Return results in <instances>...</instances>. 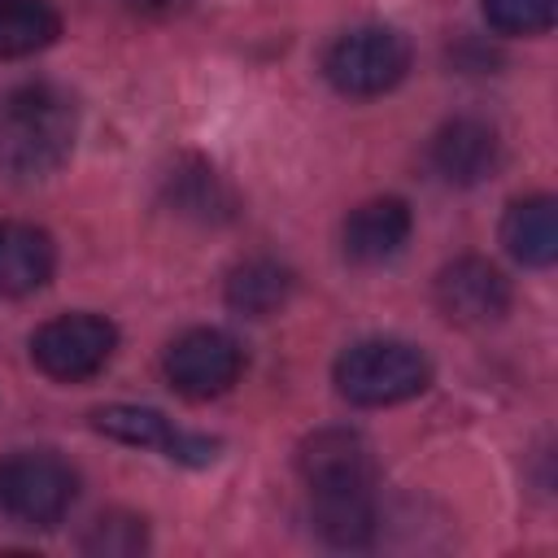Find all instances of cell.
<instances>
[{
  "label": "cell",
  "instance_id": "cell-1",
  "mask_svg": "<svg viewBox=\"0 0 558 558\" xmlns=\"http://www.w3.org/2000/svg\"><path fill=\"white\" fill-rule=\"evenodd\" d=\"M78 135L74 100L52 83H13L0 92V174H52Z\"/></svg>",
  "mask_w": 558,
  "mask_h": 558
},
{
  "label": "cell",
  "instance_id": "cell-2",
  "mask_svg": "<svg viewBox=\"0 0 558 558\" xmlns=\"http://www.w3.org/2000/svg\"><path fill=\"white\" fill-rule=\"evenodd\" d=\"M432 384V362L405 340H357L336 357V388L353 405H397Z\"/></svg>",
  "mask_w": 558,
  "mask_h": 558
},
{
  "label": "cell",
  "instance_id": "cell-3",
  "mask_svg": "<svg viewBox=\"0 0 558 558\" xmlns=\"http://www.w3.org/2000/svg\"><path fill=\"white\" fill-rule=\"evenodd\" d=\"M78 480L70 462L44 449H17L0 458V514L22 527H57L74 506Z\"/></svg>",
  "mask_w": 558,
  "mask_h": 558
},
{
  "label": "cell",
  "instance_id": "cell-4",
  "mask_svg": "<svg viewBox=\"0 0 558 558\" xmlns=\"http://www.w3.org/2000/svg\"><path fill=\"white\" fill-rule=\"evenodd\" d=\"M410 70V44L392 26H353L323 52V74L340 96H384Z\"/></svg>",
  "mask_w": 558,
  "mask_h": 558
},
{
  "label": "cell",
  "instance_id": "cell-5",
  "mask_svg": "<svg viewBox=\"0 0 558 558\" xmlns=\"http://www.w3.org/2000/svg\"><path fill=\"white\" fill-rule=\"evenodd\" d=\"M113 349H118V331L100 314H61L31 336V362L57 384L92 379L113 357Z\"/></svg>",
  "mask_w": 558,
  "mask_h": 558
},
{
  "label": "cell",
  "instance_id": "cell-6",
  "mask_svg": "<svg viewBox=\"0 0 558 558\" xmlns=\"http://www.w3.org/2000/svg\"><path fill=\"white\" fill-rule=\"evenodd\" d=\"M161 371H166V379H170V388L179 397L209 401V397H222L240 379L244 353H240V344L227 331H218V327H192V331H183L166 349Z\"/></svg>",
  "mask_w": 558,
  "mask_h": 558
},
{
  "label": "cell",
  "instance_id": "cell-7",
  "mask_svg": "<svg viewBox=\"0 0 558 558\" xmlns=\"http://www.w3.org/2000/svg\"><path fill=\"white\" fill-rule=\"evenodd\" d=\"M436 310L458 327H488L510 310L506 275L484 257H458L436 275Z\"/></svg>",
  "mask_w": 558,
  "mask_h": 558
},
{
  "label": "cell",
  "instance_id": "cell-8",
  "mask_svg": "<svg viewBox=\"0 0 558 558\" xmlns=\"http://www.w3.org/2000/svg\"><path fill=\"white\" fill-rule=\"evenodd\" d=\"M92 427L105 432L109 440H122V445H140V449H157L174 462H214L218 453V440H205V436H187L179 432L161 410H148V405H105L92 414Z\"/></svg>",
  "mask_w": 558,
  "mask_h": 558
},
{
  "label": "cell",
  "instance_id": "cell-9",
  "mask_svg": "<svg viewBox=\"0 0 558 558\" xmlns=\"http://www.w3.org/2000/svg\"><path fill=\"white\" fill-rule=\"evenodd\" d=\"M296 466L310 488H375V453L349 427H323L305 436Z\"/></svg>",
  "mask_w": 558,
  "mask_h": 558
},
{
  "label": "cell",
  "instance_id": "cell-10",
  "mask_svg": "<svg viewBox=\"0 0 558 558\" xmlns=\"http://www.w3.org/2000/svg\"><path fill=\"white\" fill-rule=\"evenodd\" d=\"M501 161V140L480 118H453L432 135V166L445 183H484Z\"/></svg>",
  "mask_w": 558,
  "mask_h": 558
},
{
  "label": "cell",
  "instance_id": "cell-11",
  "mask_svg": "<svg viewBox=\"0 0 558 558\" xmlns=\"http://www.w3.org/2000/svg\"><path fill=\"white\" fill-rule=\"evenodd\" d=\"M405 240H410V205L397 196L362 201L340 227L344 257L357 266H379V262L397 257Z\"/></svg>",
  "mask_w": 558,
  "mask_h": 558
},
{
  "label": "cell",
  "instance_id": "cell-12",
  "mask_svg": "<svg viewBox=\"0 0 558 558\" xmlns=\"http://www.w3.org/2000/svg\"><path fill=\"white\" fill-rule=\"evenodd\" d=\"M310 519L323 541L362 549L375 536V488H310Z\"/></svg>",
  "mask_w": 558,
  "mask_h": 558
},
{
  "label": "cell",
  "instance_id": "cell-13",
  "mask_svg": "<svg viewBox=\"0 0 558 558\" xmlns=\"http://www.w3.org/2000/svg\"><path fill=\"white\" fill-rule=\"evenodd\" d=\"M52 240L31 222H0V296H26L52 275Z\"/></svg>",
  "mask_w": 558,
  "mask_h": 558
},
{
  "label": "cell",
  "instance_id": "cell-14",
  "mask_svg": "<svg viewBox=\"0 0 558 558\" xmlns=\"http://www.w3.org/2000/svg\"><path fill=\"white\" fill-rule=\"evenodd\" d=\"M501 244L523 266H549L558 257V205L554 196H523L501 218Z\"/></svg>",
  "mask_w": 558,
  "mask_h": 558
},
{
  "label": "cell",
  "instance_id": "cell-15",
  "mask_svg": "<svg viewBox=\"0 0 558 558\" xmlns=\"http://www.w3.org/2000/svg\"><path fill=\"white\" fill-rule=\"evenodd\" d=\"M292 296V270L270 257H248L227 275V305L244 318H270Z\"/></svg>",
  "mask_w": 558,
  "mask_h": 558
},
{
  "label": "cell",
  "instance_id": "cell-16",
  "mask_svg": "<svg viewBox=\"0 0 558 558\" xmlns=\"http://www.w3.org/2000/svg\"><path fill=\"white\" fill-rule=\"evenodd\" d=\"M61 35V17L48 0H0V61L44 52Z\"/></svg>",
  "mask_w": 558,
  "mask_h": 558
},
{
  "label": "cell",
  "instance_id": "cell-17",
  "mask_svg": "<svg viewBox=\"0 0 558 558\" xmlns=\"http://www.w3.org/2000/svg\"><path fill=\"white\" fill-rule=\"evenodd\" d=\"M166 192H170V205L187 218H201V222H218L231 214V192L222 187V179L205 166V161H183L174 166V174L166 179Z\"/></svg>",
  "mask_w": 558,
  "mask_h": 558
},
{
  "label": "cell",
  "instance_id": "cell-18",
  "mask_svg": "<svg viewBox=\"0 0 558 558\" xmlns=\"http://www.w3.org/2000/svg\"><path fill=\"white\" fill-rule=\"evenodd\" d=\"M144 545H148V527L140 514H126V510H109V514L92 519V527L78 541V549L96 554V558H131Z\"/></svg>",
  "mask_w": 558,
  "mask_h": 558
},
{
  "label": "cell",
  "instance_id": "cell-19",
  "mask_svg": "<svg viewBox=\"0 0 558 558\" xmlns=\"http://www.w3.org/2000/svg\"><path fill=\"white\" fill-rule=\"evenodd\" d=\"M480 9L501 35H545L554 26L558 0H480Z\"/></svg>",
  "mask_w": 558,
  "mask_h": 558
},
{
  "label": "cell",
  "instance_id": "cell-20",
  "mask_svg": "<svg viewBox=\"0 0 558 558\" xmlns=\"http://www.w3.org/2000/svg\"><path fill=\"white\" fill-rule=\"evenodd\" d=\"M126 4H131V9H144V13H148V9H157V13H174L183 0H126Z\"/></svg>",
  "mask_w": 558,
  "mask_h": 558
}]
</instances>
